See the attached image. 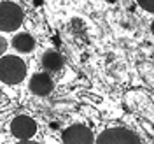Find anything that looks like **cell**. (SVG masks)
<instances>
[{
	"mask_svg": "<svg viewBox=\"0 0 154 144\" xmlns=\"http://www.w3.org/2000/svg\"><path fill=\"white\" fill-rule=\"evenodd\" d=\"M26 76L25 62L16 55H7L0 58V81L5 85H18Z\"/></svg>",
	"mask_w": 154,
	"mask_h": 144,
	"instance_id": "1",
	"label": "cell"
},
{
	"mask_svg": "<svg viewBox=\"0 0 154 144\" xmlns=\"http://www.w3.org/2000/svg\"><path fill=\"white\" fill-rule=\"evenodd\" d=\"M5 51H7V40L4 37H0V56H2Z\"/></svg>",
	"mask_w": 154,
	"mask_h": 144,
	"instance_id": "10",
	"label": "cell"
},
{
	"mask_svg": "<svg viewBox=\"0 0 154 144\" xmlns=\"http://www.w3.org/2000/svg\"><path fill=\"white\" fill-rule=\"evenodd\" d=\"M53 88H54V83H53L51 76L46 74V72L33 74L32 79H30V90H32V93H35V95H38V97L49 95V93L53 91Z\"/></svg>",
	"mask_w": 154,
	"mask_h": 144,
	"instance_id": "6",
	"label": "cell"
},
{
	"mask_svg": "<svg viewBox=\"0 0 154 144\" xmlns=\"http://www.w3.org/2000/svg\"><path fill=\"white\" fill-rule=\"evenodd\" d=\"M11 132L16 139L28 141L37 132V123L30 116H16L12 120V123H11Z\"/></svg>",
	"mask_w": 154,
	"mask_h": 144,
	"instance_id": "5",
	"label": "cell"
},
{
	"mask_svg": "<svg viewBox=\"0 0 154 144\" xmlns=\"http://www.w3.org/2000/svg\"><path fill=\"white\" fill-rule=\"evenodd\" d=\"M137 2L140 4V7H142V9L152 12V9H154V0H137Z\"/></svg>",
	"mask_w": 154,
	"mask_h": 144,
	"instance_id": "9",
	"label": "cell"
},
{
	"mask_svg": "<svg viewBox=\"0 0 154 144\" xmlns=\"http://www.w3.org/2000/svg\"><path fill=\"white\" fill-rule=\"evenodd\" d=\"M95 144H142L140 137L135 134L133 130L125 128V126H116L103 130L98 135Z\"/></svg>",
	"mask_w": 154,
	"mask_h": 144,
	"instance_id": "3",
	"label": "cell"
},
{
	"mask_svg": "<svg viewBox=\"0 0 154 144\" xmlns=\"http://www.w3.org/2000/svg\"><path fill=\"white\" fill-rule=\"evenodd\" d=\"M0 97H2V88H0Z\"/></svg>",
	"mask_w": 154,
	"mask_h": 144,
	"instance_id": "12",
	"label": "cell"
},
{
	"mask_svg": "<svg viewBox=\"0 0 154 144\" xmlns=\"http://www.w3.org/2000/svg\"><path fill=\"white\" fill-rule=\"evenodd\" d=\"M19 144H38V142H32V141H21Z\"/></svg>",
	"mask_w": 154,
	"mask_h": 144,
	"instance_id": "11",
	"label": "cell"
},
{
	"mask_svg": "<svg viewBox=\"0 0 154 144\" xmlns=\"http://www.w3.org/2000/svg\"><path fill=\"white\" fill-rule=\"evenodd\" d=\"M12 48L19 51V53H30L35 49V39L32 37L26 32H21L18 35H14L12 39Z\"/></svg>",
	"mask_w": 154,
	"mask_h": 144,
	"instance_id": "8",
	"label": "cell"
},
{
	"mask_svg": "<svg viewBox=\"0 0 154 144\" xmlns=\"http://www.w3.org/2000/svg\"><path fill=\"white\" fill-rule=\"evenodd\" d=\"M23 23V11L14 2H0V30L14 32Z\"/></svg>",
	"mask_w": 154,
	"mask_h": 144,
	"instance_id": "2",
	"label": "cell"
},
{
	"mask_svg": "<svg viewBox=\"0 0 154 144\" xmlns=\"http://www.w3.org/2000/svg\"><path fill=\"white\" fill-rule=\"evenodd\" d=\"M40 63L42 67L46 69L48 72H58L60 69L63 67V56L58 53V51H46L42 58H40Z\"/></svg>",
	"mask_w": 154,
	"mask_h": 144,
	"instance_id": "7",
	"label": "cell"
},
{
	"mask_svg": "<svg viewBox=\"0 0 154 144\" xmlns=\"http://www.w3.org/2000/svg\"><path fill=\"white\" fill-rule=\"evenodd\" d=\"M63 144H95L93 132L86 125H72L61 135Z\"/></svg>",
	"mask_w": 154,
	"mask_h": 144,
	"instance_id": "4",
	"label": "cell"
}]
</instances>
